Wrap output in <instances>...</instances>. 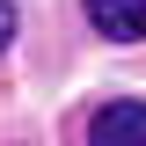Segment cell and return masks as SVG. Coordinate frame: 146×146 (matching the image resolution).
<instances>
[{"label":"cell","mask_w":146,"mask_h":146,"mask_svg":"<svg viewBox=\"0 0 146 146\" xmlns=\"http://www.w3.org/2000/svg\"><path fill=\"white\" fill-rule=\"evenodd\" d=\"M88 146H146V102H131V95L102 102L88 124Z\"/></svg>","instance_id":"obj_1"},{"label":"cell","mask_w":146,"mask_h":146,"mask_svg":"<svg viewBox=\"0 0 146 146\" xmlns=\"http://www.w3.org/2000/svg\"><path fill=\"white\" fill-rule=\"evenodd\" d=\"M95 22V36H110V44H139L146 36V0H80Z\"/></svg>","instance_id":"obj_2"},{"label":"cell","mask_w":146,"mask_h":146,"mask_svg":"<svg viewBox=\"0 0 146 146\" xmlns=\"http://www.w3.org/2000/svg\"><path fill=\"white\" fill-rule=\"evenodd\" d=\"M15 36H22V15H15V0H0V51H7Z\"/></svg>","instance_id":"obj_3"}]
</instances>
